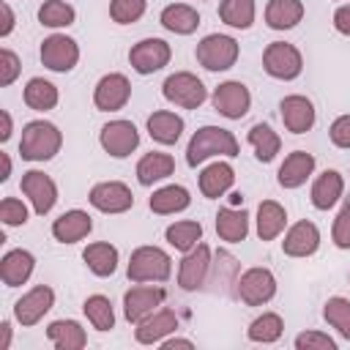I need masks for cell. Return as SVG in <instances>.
Wrapping results in <instances>:
<instances>
[{
  "label": "cell",
  "instance_id": "cell-14",
  "mask_svg": "<svg viewBox=\"0 0 350 350\" xmlns=\"http://www.w3.org/2000/svg\"><path fill=\"white\" fill-rule=\"evenodd\" d=\"M22 194L33 202V211L38 213V216H44V213H49L52 211V205H55V200H57V186H55V180L46 175V172H41V170H30V172H25L22 175Z\"/></svg>",
  "mask_w": 350,
  "mask_h": 350
},
{
  "label": "cell",
  "instance_id": "cell-51",
  "mask_svg": "<svg viewBox=\"0 0 350 350\" xmlns=\"http://www.w3.org/2000/svg\"><path fill=\"white\" fill-rule=\"evenodd\" d=\"M161 347H164V350H175V347H186V350H191L194 342H191V339H178V336H172V339H164Z\"/></svg>",
  "mask_w": 350,
  "mask_h": 350
},
{
  "label": "cell",
  "instance_id": "cell-16",
  "mask_svg": "<svg viewBox=\"0 0 350 350\" xmlns=\"http://www.w3.org/2000/svg\"><path fill=\"white\" fill-rule=\"evenodd\" d=\"M211 271V249L205 243H197L194 249H189L180 260V271H178V284L183 290H200L208 279Z\"/></svg>",
  "mask_w": 350,
  "mask_h": 350
},
{
  "label": "cell",
  "instance_id": "cell-24",
  "mask_svg": "<svg viewBox=\"0 0 350 350\" xmlns=\"http://www.w3.org/2000/svg\"><path fill=\"white\" fill-rule=\"evenodd\" d=\"M232 180H235V170L227 161H213L200 172V191L208 200H216L232 186Z\"/></svg>",
  "mask_w": 350,
  "mask_h": 350
},
{
  "label": "cell",
  "instance_id": "cell-29",
  "mask_svg": "<svg viewBox=\"0 0 350 350\" xmlns=\"http://www.w3.org/2000/svg\"><path fill=\"white\" fill-rule=\"evenodd\" d=\"M287 224V211L276 200H262L257 205V235L260 241H273Z\"/></svg>",
  "mask_w": 350,
  "mask_h": 350
},
{
  "label": "cell",
  "instance_id": "cell-38",
  "mask_svg": "<svg viewBox=\"0 0 350 350\" xmlns=\"http://www.w3.org/2000/svg\"><path fill=\"white\" fill-rule=\"evenodd\" d=\"M164 238H167V243L175 246L178 252H189V249H194L197 241L202 238V224H200V221H175V224L167 227Z\"/></svg>",
  "mask_w": 350,
  "mask_h": 350
},
{
  "label": "cell",
  "instance_id": "cell-34",
  "mask_svg": "<svg viewBox=\"0 0 350 350\" xmlns=\"http://www.w3.org/2000/svg\"><path fill=\"white\" fill-rule=\"evenodd\" d=\"M82 260L96 276H112L118 268V249L112 243H104V241L88 243L82 252Z\"/></svg>",
  "mask_w": 350,
  "mask_h": 350
},
{
  "label": "cell",
  "instance_id": "cell-40",
  "mask_svg": "<svg viewBox=\"0 0 350 350\" xmlns=\"http://www.w3.org/2000/svg\"><path fill=\"white\" fill-rule=\"evenodd\" d=\"M74 19H77V11L66 0H44V5L38 8V22L46 27H68L74 25Z\"/></svg>",
  "mask_w": 350,
  "mask_h": 350
},
{
  "label": "cell",
  "instance_id": "cell-52",
  "mask_svg": "<svg viewBox=\"0 0 350 350\" xmlns=\"http://www.w3.org/2000/svg\"><path fill=\"white\" fill-rule=\"evenodd\" d=\"M8 345H11V323L3 320L0 323V350H8Z\"/></svg>",
  "mask_w": 350,
  "mask_h": 350
},
{
  "label": "cell",
  "instance_id": "cell-13",
  "mask_svg": "<svg viewBox=\"0 0 350 350\" xmlns=\"http://www.w3.org/2000/svg\"><path fill=\"white\" fill-rule=\"evenodd\" d=\"M55 304V290L46 284H36L33 290H27L16 304H14V317L16 323H22L25 328L36 325Z\"/></svg>",
  "mask_w": 350,
  "mask_h": 350
},
{
  "label": "cell",
  "instance_id": "cell-50",
  "mask_svg": "<svg viewBox=\"0 0 350 350\" xmlns=\"http://www.w3.org/2000/svg\"><path fill=\"white\" fill-rule=\"evenodd\" d=\"M0 14H3V25H0V36L5 38L11 30H14V11L8 3H0Z\"/></svg>",
  "mask_w": 350,
  "mask_h": 350
},
{
  "label": "cell",
  "instance_id": "cell-37",
  "mask_svg": "<svg viewBox=\"0 0 350 350\" xmlns=\"http://www.w3.org/2000/svg\"><path fill=\"white\" fill-rule=\"evenodd\" d=\"M219 16H221L224 25L246 30L254 22V0H221Z\"/></svg>",
  "mask_w": 350,
  "mask_h": 350
},
{
  "label": "cell",
  "instance_id": "cell-49",
  "mask_svg": "<svg viewBox=\"0 0 350 350\" xmlns=\"http://www.w3.org/2000/svg\"><path fill=\"white\" fill-rule=\"evenodd\" d=\"M334 27L345 36H350V5H339L334 11Z\"/></svg>",
  "mask_w": 350,
  "mask_h": 350
},
{
  "label": "cell",
  "instance_id": "cell-42",
  "mask_svg": "<svg viewBox=\"0 0 350 350\" xmlns=\"http://www.w3.org/2000/svg\"><path fill=\"white\" fill-rule=\"evenodd\" d=\"M323 317L328 320V325H334L345 339H350V301L342 295H334L325 301L323 306Z\"/></svg>",
  "mask_w": 350,
  "mask_h": 350
},
{
  "label": "cell",
  "instance_id": "cell-27",
  "mask_svg": "<svg viewBox=\"0 0 350 350\" xmlns=\"http://www.w3.org/2000/svg\"><path fill=\"white\" fill-rule=\"evenodd\" d=\"M175 170V159L170 153H159V150H150L145 153L139 161H137V180L142 186H153L156 180L172 175Z\"/></svg>",
  "mask_w": 350,
  "mask_h": 350
},
{
  "label": "cell",
  "instance_id": "cell-7",
  "mask_svg": "<svg viewBox=\"0 0 350 350\" xmlns=\"http://www.w3.org/2000/svg\"><path fill=\"white\" fill-rule=\"evenodd\" d=\"M235 293L249 306H262L276 295V279L268 268H249L238 276Z\"/></svg>",
  "mask_w": 350,
  "mask_h": 350
},
{
  "label": "cell",
  "instance_id": "cell-21",
  "mask_svg": "<svg viewBox=\"0 0 350 350\" xmlns=\"http://www.w3.org/2000/svg\"><path fill=\"white\" fill-rule=\"evenodd\" d=\"M90 230H93V219H90L85 211H79V208L66 211L63 216H57V219L52 221V235H55V241H60V243H77V241L88 238Z\"/></svg>",
  "mask_w": 350,
  "mask_h": 350
},
{
  "label": "cell",
  "instance_id": "cell-32",
  "mask_svg": "<svg viewBox=\"0 0 350 350\" xmlns=\"http://www.w3.org/2000/svg\"><path fill=\"white\" fill-rule=\"evenodd\" d=\"M249 232V216L246 211H235V208H221L216 213V235L227 243H241Z\"/></svg>",
  "mask_w": 350,
  "mask_h": 350
},
{
  "label": "cell",
  "instance_id": "cell-30",
  "mask_svg": "<svg viewBox=\"0 0 350 350\" xmlns=\"http://www.w3.org/2000/svg\"><path fill=\"white\" fill-rule=\"evenodd\" d=\"M304 19V3L301 0H271L265 5V22L273 30H290Z\"/></svg>",
  "mask_w": 350,
  "mask_h": 350
},
{
  "label": "cell",
  "instance_id": "cell-22",
  "mask_svg": "<svg viewBox=\"0 0 350 350\" xmlns=\"http://www.w3.org/2000/svg\"><path fill=\"white\" fill-rule=\"evenodd\" d=\"M33 265H36V257L27 252V249H11L3 254L0 260V279L5 287H19L30 279L33 273Z\"/></svg>",
  "mask_w": 350,
  "mask_h": 350
},
{
  "label": "cell",
  "instance_id": "cell-9",
  "mask_svg": "<svg viewBox=\"0 0 350 350\" xmlns=\"http://www.w3.org/2000/svg\"><path fill=\"white\" fill-rule=\"evenodd\" d=\"M252 107V93L243 82L238 79H230V82H221L216 90H213V109L230 120H241Z\"/></svg>",
  "mask_w": 350,
  "mask_h": 350
},
{
  "label": "cell",
  "instance_id": "cell-18",
  "mask_svg": "<svg viewBox=\"0 0 350 350\" xmlns=\"http://www.w3.org/2000/svg\"><path fill=\"white\" fill-rule=\"evenodd\" d=\"M175 328H178V314H175L172 309L159 306L153 314H148L142 323H137L134 336H137L139 345H156V342H161L164 336L175 334Z\"/></svg>",
  "mask_w": 350,
  "mask_h": 350
},
{
  "label": "cell",
  "instance_id": "cell-11",
  "mask_svg": "<svg viewBox=\"0 0 350 350\" xmlns=\"http://www.w3.org/2000/svg\"><path fill=\"white\" fill-rule=\"evenodd\" d=\"M77 60H79V46H77L74 38L60 36V33L44 38V44H41V63L49 71L66 74V71H71L77 66Z\"/></svg>",
  "mask_w": 350,
  "mask_h": 350
},
{
  "label": "cell",
  "instance_id": "cell-33",
  "mask_svg": "<svg viewBox=\"0 0 350 350\" xmlns=\"http://www.w3.org/2000/svg\"><path fill=\"white\" fill-rule=\"evenodd\" d=\"M148 205H150L153 213H159V216H170V213L186 211V208L191 205V194H189L183 186L172 183V186H164V189L153 191V197H150Z\"/></svg>",
  "mask_w": 350,
  "mask_h": 350
},
{
  "label": "cell",
  "instance_id": "cell-45",
  "mask_svg": "<svg viewBox=\"0 0 350 350\" xmlns=\"http://www.w3.org/2000/svg\"><path fill=\"white\" fill-rule=\"evenodd\" d=\"M331 235H334V243H336L339 249H350V200L342 202V211H339V216L334 219Z\"/></svg>",
  "mask_w": 350,
  "mask_h": 350
},
{
  "label": "cell",
  "instance_id": "cell-47",
  "mask_svg": "<svg viewBox=\"0 0 350 350\" xmlns=\"http://www.w3.org/2000/svg\"><path fill=\"white\" fill-rule=\"evenodd\" d=\"M19 71H22L19 57H16L11 49H0V85L8 88V85L19 77Z\"/></svg>",
  "mask_w": 350,
  "mask_h": 350
},
{
  "label": "cell",
  "instance_id": "cell-36",
  "mask_svg": "<svg viewBox=\"0 0 350 350\" xmlns=\"http://www.w3.org/2000/svg\"><path fill=\"white\" fill-rule=\"evenodd\" d=\"M25 104L30 109H36V112L55 109V104H57V88L52 82H46L44 77H33L25 85Z\"/></svg>",
  "mask_w": 350,
  "mask_h": 350
},
{
  "label": "cell",
  "instance_id": "cell-23",
  "mask_svg": "<svg viewBox=\"0 0 350 350\" xmlns=\"http://www.w3.org/2000/svg\"><path fill=\"white\" fill-rule=\"evenodd\" d=\"M312 170H314V156L306 150H293L279 167V186L282 189H298L301 183H306Z\"/></svg>",
  "mask_w": 350,
  "mask_h": 350
},
{
  "label": "cell",
  "instance_id": "cell-20",
  "mask_svg": "<svg viewBox=\"0 0 350 350\" xmlns=\"http://www.w3.org/2000/svg\"><path fill=\"white\" fill-rule=\"evenodd\" d=\"M279 109H282L284 129L293 134H304L314 126V107L306 96H284Z\"/></svg>",
  "mask_w": 350,
  "mask_h": 350
},
{
  "label": "cell",
  "instance_id": "cell-17",
  "mask_svg": "<svg viewBox=\"0 0 350 350\" xmlns=\"http://www.w3.org/2000/svg\"><path fill=\"white\" fill-rule=\"evenodd\" d=\"M164 301L161 287H131L123 295V314L129 323H142L148 314H153Z\"/></svg>",
  "mask_w": 350,
  "mask_h": 350
},
{
  "label": "cell",
  "instance_id": "cell-1",
  "mask_svg": "<svg viewBox=\"0 0 350 350\" xmlns=\"http://www.w3.org/2000/svg\"><path fill=\"white\" fill-rule=\"evenodd\" d=\"M238 153H241V148H238V139H235L232 131H227L221 126H202L189 139L186 164L189 167H197V164H202L211 156H230L232 159Z\"/></svg>",
  "mask_w": 350,
  "mask_h": 350
},
{
  "label": "cell",
  "instance_id": "cell-31",
  "mask_svg": "<svg viewBox=\"0 0 350 350\" xmlns=\"http://www.w3.org/2000/svg\"><path fill=\"white\" fill-rule=\"evenodd\" d=\"M183 131V118L167 109H159L148 118V134L161 145H175Z\"/></svg>",
  "mask_w": 350,
  "mask_h": 350
},
{
  "label": "cell",
  "instance_id": "cell-15",
  "mask_svg": "<svg viewBox=\"0 0 350 350\" xmlns=\"http://www.w3.org/2000/svg\"><path fill=\"white\" fill-rule=\"evenodd\" d=\"M129 98H131V82L123 74H107V77H101L98 85H96V90H93V104L101 112L123 109Z\"/></svg>",
  "mask_w": 350,
  "mask_h": 350
},
{
  "label": "cell",
  "instance_id": "cell-8",
  "mask_svg": "<svg viewBox=\"0 0 350 350\" xmlns=\"http://www.w3.org/2000/svg\"><path fill=\"white\" fill-rule=\"evenodd\" d=\"M172 57V49L164 38H142L131 46L129 52V63L137 74H153L159 68H164Z\"/></svg>",
  "mask_w": 350,
  "mask_h": 350
},
{
  "label": "cell",
  "instance_id": "cell-54",
  "mask_svg": "<svg viewBox=\"0 0 350 350\" xmlns=\"http://www.w3.org/2000/svg\"><path fill=\"white\" fill-rule=\"evenodd\" d=\"M0 159H3V175H0V180H8V175H11V159H8V153H0Z\"/></svg>",
  "mask_w": 350,
  "mask_h": 350
},
{
  "label": "cell",
  "instance_id": "cell-5",
  "mask_svg": "<svg viewBox=\"0 0 350 350\" xmlns=\"http://www.w3.org/2000/svg\"><path fill=\"white\" fill-rule=\"evenodd\" d=\"M161 93L167 101L183 107V109H197L205 98H208V90L202 85V79H197L191 71H175L164 79L161 85Z\"/></svg>",
  "mask_w": 350,
  "mask_h": 350
},
{
  "label": "cell",
  "instance_id": "cell-44",
  "mask_svg": "<svg viewBox=\"0 0 350 350\" xmlns=\"http://www.w3.org/2000/svg\"><path fill=\"white\" fill-rule=\"evenodd\" d=\"M0 219H3V224H8V227L25 224V221H27V208H25V202L16 200V197H5V200L0 202Z\"/></svg>",
  "mask_w": 350,
  "mask_h": 350
},
{
  "label": "cell",
  "instance_id": "cell-53",
  "mask_svg": "<svg viewBox=\"0 0 350 350\" xmlns=\"http://www.w3.org/2000/svg\"><path fill=\"white\" fill-rule=\"evenodd\" d=\"M0 120H3V129H0V139L5 142V139L11 137V115L3 109V112H0Z\"/></svg>",
  "mask_w": 350,
  "mask_h": 350
},
{
  "label": "cell",
  "instance_id": "cell-25",
  "mask_svg": "<svg viewBox=\"0 0 350 350\" xmlns=\"http://www.w3.org/2000/svg\"><path fill=\"white\" fill-rule=\"evenodd\" d=\"M159 22H161V27L170 30V33L189 36V33H194V30L200 27V14H197L191 5H186V3H172V5H167V8L161 11Z\"/></svg>",
  "mask_w": 350,
  "mask_h": 350
},
{
  "label": "cell",
  "instance_id": "cell-3",
  "mask_svg": "<svg viewBox=\"0 0 350 350\" xmlns=\"http://www.w3.org/2000/svg\"><path fill=\"white\" fill-rule=\"evenodd\" d=\"M126 273L131 282H167L172 273V260L159 246H139L131 252Z\"/></svg>",
  "mask_w": 350,
  "mask_h": 350
},
{
  "label": "cell",
  "instance_id": "cell-39",
  "mask_svg": "<svg viewBox=\"0 0 350 350\" xmlns=\"http://www.w3.org/2000/svg\"><path fill=\"white\" fill-rule=\"evenodd\" d=\"M282 331H284V323H282V317L276 314V312H262L260 317H254L252 320V325H249V339L252 342H262V345H271V342H276L279 336H282Z\"/></svg>",
  "mask_w": 350,
  "mask_h": 350
},
{
  "label": "cell",
  "instance_id": "cell-41",
  "mask_svg": "<svg viewBox=\"0 0 350 350\" xmlns=\"http://www.w3.org/2000/svg\"><path fill=\"white\" fill-rule=\"evenodd\" d=\"M82 309H85V314H88V320H90L93 328H98V331L115 328V312H112V304H109L107 295H90V298H85Z\"/></svg>",
  "mask_w": 350,
  "mask_h": 350
},
{
  "label": "cell",
  "instance_id": "cell-43",
  "mask_svg": "<svg viewBox=\"0 0 350 350\" xmlns=\"http://www.w3.org/2000/svg\"><path fill=\"white\" fill-rule=\"evenodd\" d=\"M148 8V0H109V16L118 25H131L137 22Z\"/></svg>",
  "mask_w": 350,
  "mask_h": 350
},
{
  "label": "cell",
  "instance_id": "cell-4",
  "mask_svg": "<svg viewBox=\"0 0 350 350\" xmlns=\"http://www.w3.org/2000/svg\"><path fill=\"white\" fill-rule=\"evenodd\" d=\"M194 55H197V63L202 68H208V71H227L238 60V41L232 36L211 33V36H205L197 44Z\"/></svg>",
  "mask_w": 350,
  "mask_h": 350
},
{
  "label": "cell",
  "instance_id": "cell-35",
  "mask_svg": "<svg viewBox=\"0 0 350 350\" xmlns=\"http://www.w3.org/2000/svg\"><path fill=\"white\" fill-rule=\"evenodd\" d=\"M246 139H249V145L254 148L257 161H262V164L273 161V156H276V153H279V148H282L279 134H276V131H273L268 123H254V126L249 129Z\"/></svg>",
  "mask_w": 350,
  "mask_h": 350
},
{
  "label": "cell",
  "instance_id": "cell-46",
  "mask_svg": "<svg viewBox=\"0 0 350 350\" xmlns=\"http://www.w3.org/2000/svg\"><path fill=\"white\" fill-rule=\"evenodd\" d=\"M295 347L298 350H336V342L328 334L306 331V334H298L295 336Z\"/></svg>",
  "mask_w": 350,
  "mask_h": 350
},
{
  "label": "cell",
  "instance_id": "cell-28",
  "mask_svg": "<svg viewBox=\"0 0 350 350\" xmlns=\"http://www.w3.org/2000/svg\"><path fill=\"white\" fill-rule=\"evenodd\" d=\"M345 191V180L336 170H325L323 175H317V180L312 183V205L317 211H328Z\"/></svg>",
  "mask_w": 350,
  "mask_h": 350
},
{
  "label": "cell",
  "instance_id": "cell-10",
  "mask_svg": "<svg viewBox=\"0 0 350 350\" xmlns=\"http://www.w3.org/2000/svg\"><path fill=\"white\" fill-rule=\"evenodd\" d=\"M98 142H101V148H104L109 156L126 159V156H131V150H137V145H139V131H137V126H134L131 120H109V123L101 129Z\"/></svg>",
  "mask_w": 350,
  "mask_h": 350
},
{
  "label": "cell",
  "instance_id": "cell-12",
  "mask_svg": "<svg viewBox=\"0 0 350 350\" xmlns=\"http://www.w3.org/2000/svg\"><path fill=\"white\" fill-rule=\"evenodd\" d=\"M90 205L101 213H123L134 205V194L126 183L120 180H104V183H96L88 194Z\"/></svg>",
  "mask_w": 350,
  "mask_h": 350
},
{
  "label": "cell",
  "instance_id": "cell-6",
  "mask_svg": "<svg viewBox=\"0 0 350 350\" xmlns=\"http://www.w3.org/2000/svg\"><path fill=\"white\" fill-rule=\"evenodd\" d=\"M262 68L273 79H295L301 74V68H304V57H301V52L293 44L273 41L262 52Z\"/></svg>",
  "mask_w": 350,
  "mask_h": 350
},
{
  "label": "cell",
  "instance_id": "cell-19",
  "mask_svg": "<svg viewBox=\"0 0 350 350\" xmlns=\"http://www.w3.org/2000/svg\"><path fill=\"white\" fill-rule=\"evenodd\" d=\"M317 246H320V230L306 219L295 221L282 241V249L287 257H309L317 252Z\"/></svg>",
  "mask_w": 350,
  "mask_h": 350
},
{
  "label": "cell",
  "instance_id": "cell-26",
  "mask_svg": "<svg viewBox=\"0 0 350 350\" xmlns=\"http://www.w3.org/2000/svg\"><path fill=\"white\" fill-rule=\"evenodd\" d=\"M46 336L57 350H82L88 345V334L77 320H55V323H49Z\"/></svg>",
  "mask_w": 350,
  "mask_h": 350
},
{
  "label": "cell",
  "instance_id": "cell-48",
  "mask_svg": "<svg viewBox=\"0 0 350 350\" xmlns=\"http://www.w3.org/2000/svg\"><path fill=\"white\" fill-rule=\"evenodd\" d=\"M328 134H331V142H334L336 148H350V115L336 118V120L331 123Z\"/></svg>",
  "mask_w": 350,
  "mask_h": 350
},
{
  "label": "cell",
  "instance_id": "cell-2",
  "mask_svg": "<svg viewBox=\"0 0 350 350\" xmlns=\"http://www.w3.org/2000/svg\"><path fill=\"white\" fill-rule=\"evenodd\" d=\"M63 145V134L49 120H30L22 129L19 156L27 161H49Z\"/></svg>",
  "mask_w": 350,
  "mask_h": 350
}]
</instances>
